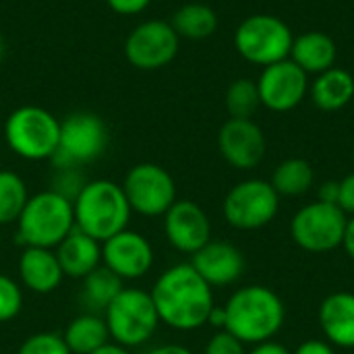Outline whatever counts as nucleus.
I'll list each match as a JSON object with an SVG mask.
<instances>
[{"instance_id": "f257e3e1", "label": "nucleus", "mask_w": 354, "mask_h": 354, "mask_svg": "<svg viewBox=\"0 0 354 354\" xmlns=\"http://www.w3.org/2000/svg\"><path fill=\"white\" fill-rule=\"evenodd\" d=\"M160 324L178 332H193L207 324L214 303V288L191 263H176L160 274L149 290Z\"/></svg>"}, {"instance_id": "f03ea898", "label": "nucleus", "mask_w": 354, "mask_h": 354, "mask_svg": "<svg viewBox=\"0 0 354 354\" xmlns=\"http://www.w3.org/2000/svg\"><path fill=\"white\" fill-rule=\"evenodd\" d=\"M224 330L243 344H261L274 340L286 319L282 299L268 286L251 284L234 290L224 305Z\"/></svg>"}, {"instance_id": "7ed1b4c3", "label": "nucleus", "mask_w": 354, "mask_h": 354, "mask_svg": "<svg viewBox=\"0 0 354 354\" xmlns=\"http://www.w3.org/2000/svg\"><path fill=\"white\" fill-rule=\"evenodd\" d=\"M73 214L77 230L85 232L97 243H104L129 228L133 209L127 201L122 185L100 178L87 180L73 201Z\"/></svg>"}, {"instance_id": "20e7f679", "label": "nucleus", "mask_w": 354, "mask_h": 354, "mask_svg": "<svg viewBox=\"0 0 354 354\" xmlns=\"http://www.w3.org/2000/svg\"><path fill=\"white\" fill-rule=\"evenodd\" d=\"M75 230L73 201L56 191H39L29 197L17 220L15 241L25 247L56 249Z\"/></svg>"}, {"instance_id": "39448f33", "label": "nucleus", "mask_w": 354, "mask_h": 354, "mask_svg": "<svg viewBox=\"0 0 354 354\" xmlns=\"http://www.w3.org/2000/svg\"><path fill=\"white\" fill-rule=\"evenodd\" d=\"M60 120L41 106H21L4 122V141L12 153L29 162L50 160L58 147Z\"/></svg>"}, {"instance_id": "423d86ee", "label": "nucleus", "mask_w": 354, "mask_h": 354, "mask_svg": "<svg viewBox=\"0 0 354 354\" xmlns=\"http://www.w3.org/2000/svg\"><path fill=\"white\" fill-rule=\"evenodd\" d=\"M104 319L110 340L124 348H135L149 342L160 326V315L151 295L147 290L127 286L106 307Z\"/></svg>"}, {"instance_id": "0eeeda50", "label": "nucleus", "mask_w": 354, "mask_h": 354, "mask_svg": "<svg viewBox=\"0 0 354 354\" xmlns=\"http://www.w3.org/2000/svg\"><path fill=\"white\" fill-rule=\"evenodd\" d=\"M108 147L106 122L93 112H73L60 120V137L54 156V168H81L95 162Z\"/></svg>"}, {"instance_id": "6e6552de", "label": "nucleus", "mask_w": 354, "mask_h": 354, "mask_svg": "<svg viewBox=\"0 0 354 354\" xmlns=\"http://www.w3.org/2000/svg\"><path fill=\"white\" fill-rule=\"evenodd\" d=\"M290 27L274 15H251L247 17L234 33L236 52L253 64L270 66L274 62L286 60L292 50Z\"/></svg>"}, {"instance_id": "1a4fd4ad", "label": "nucleus", "mask_w": 354, "mask_h": 354, "mask_svg": "<svg viewBox=\"0 0 354 354\" xmlns=\"http://www.w3.org/2000/svg\"><path fill=\"white\" fill-rule=\"evenodd\" d=\"M280 209V195L270 180L249 178L234 185L222 205L224 220L236 230H259L268 226Z\"/></svg>"}, {"instance_id": "9d476101", "label": "nucleus", "mask_w": 354, "mask_h": 354, "mask_svg": "<svg viewBox=\"0 0 354 354\" xmlns=\"http://www.w3.org/2000/svg\"><path fill=\"white\" fill-rule=\"evenodd\" d=\"M348 216L334 203L313 201L290 222V236L307 253H328L342 247Z\"/></svg>"}, {"instance_id": "9b49d317", "label": "nucleus", "mask_w": 354, "mask_h": 354, "mask_svg": "<svg viewBox=\"0 0 354 354\" xmlns=\"http://www.w3.org/2000/svg\"><path fill=\"white\" fill-rule=\"evenodd\" d=\"M122 191L131 209L145 218L164 216L176 201V183L172 174L151 162L133 166L122 180Z\"/></svg>"}, {"instance_id": "f8f14e48", "label": "nucleus", "mask_w": 354, "mask_h": 354, "mask_svg": "<svg viewBox=\"0 0 354 354\" xmlns=\"http://www.w3.org/2000/svg\"><path fill=\"white\" fill-rule=\"evenodd\" d=\"M180 48V37L168 21L149 19L139 23L124 39V56L129 64L141 71H158L168 66Z\"/></svg>"}, {"instance_id": "ddd939ff", "label": "nucleus", "mask_w": 354, "mask_h": 354, "mask_svg": "<svg viewBox=\"0 0 354 354\" xmlns=\"http://www.w3.org/2000/svg\"><path fill=\"white\" fill-rule=\"evenodd\" d=\"M261 106L274 112L295 110L309 91L307 73L295 64L290 58L263 66V73L257 81Z\"/></svg>"}, {"instance_id": "4468645a", "label": "nucleus", "mask_w": 354, "mask_h": 354, "mask_svg": "<svg viewBox=\"0 0 354 354\" xmlns=\"http://www.w3.org/2000/svg\"><path fill=\"white\" fill-rule=\"evenodd\" d=\"M102 266L122 282L139 280L153 266V247L141 232L127 228L102 243Z\"/></svg>"}, {"instance_id": "2eb2a0df", "label": "nucleus", "mask_w": 354, "mask_h": 354, "mask_svg": "<svg viewBox=\"0 0 354 354\" xmlns=\"http://www.w3.org/2000/svg\"><path fill=\"white\" fill-rule=\"evenodd\" d=\"M164 234L178 253L195 255L212 241V222L199 203L176 199L164 214Z\"/></svg>"}, {"instance_id": "dca6fc26", "label": "nucleus", "mask_w": 354, "mask_h": 354, "mask_svg": "<svg viewBox=\"0 0 354 354\" xmlns=\"http://www.w3.org/2000/svg\"><path fill=\"white\" fill-rule=\"evenodd\" d=\"M218 147L232 168L251 170L266 156V135L253 118H228L218 133Z\"/></svg>"}, {"instance_id": "f3484780", "label": "nucleus", "mask_w": 354, "mask_h": 354, "mask_svg": "<svg viewBox=\"0 0 354 354\" xmlns=\"http://www.w3.org/2000/svg\"><path fill=\"white\" fill-rule=\"evenodd\" d=\"M191 266L212 288H220L241 280L245 272V257L232 243L209 241L191 255Z\"/></svg>"}, {"instance_id": "a211bd4d", "label": "nucleus", "mask_w": 354, "mask_h": 354, "mask_svg": "<svg viewBox=\"0 0 354 354\" xmlns=\"http://www.w3.org/2000/svg\"><path fill=\"white\" fill-rule=\"evenodd\" d=\"M19 278L27 290L35 295H50L60 286L64 274L54 249L25 247L19 257Z\"/></svg>"}, {"instance_id": "6ab92c4d", "label": "nucleus", "mask_w": 354, "mask_h": 354, "mask_svg": "<svg viewBox=\"0 0 354 354\" xmlns=\"http://www.w3.org/2000/svg\"><path fill=\"white\" fill-rule=\"evenodd\" d=\"M319 328L332 346L354 348V295L334 292L319 305Z\"/></svg>"}, {"instance_id": "aec40b11", "label": "nucleus", "mask_w": 354, "mask_h": 354, "mask_svg": "<svg viewBox=\"0 0 354 354\" xmlns=\"http://www.w3.org/2000/svg\"><path fill=\"white\" fill-rule=\"evenodd\" d=\"M54 253L66 278L83 280L102 266V243L77 228L56 247Z\"/></svg>"}, {"instance_id": "412c9836", "label": "nucleus", "mask_w": 354, "mask_h": 354, "mask_svg": "<svg viewBox=\"0 0 354 354\" xmlns=\"http://www.w3.org/2000/svg\"><path fill=\"white\" fill-rule=\"evenodd\" d=\"M338 56L336 44L330 35L322 31H307L292 41L290 60L299 64L307 75L309 73H326L334 66Z\"/></svg>"}, {"instance_id": "4be33fe9", "label": "nucleus", "mask_w": 354, "mask_h": 354, "mask_svg": "<svg viewBox=\"0 0 354 354\" xmlns=\"http://www.w3.org/2000/svg\"><path fill=\"white\" fill-rule=\"evenodd\" d=\"M313 104L324 112H336L351 104L354 97V77L344 68H328L311 85Z\"/></svg>"}, {"instance_id": "5701e85b", "label": "nucleus", "mask_w": 354, "mask_h": 354, "mask_svg": "<svg viewBox=\"0 0 354 354\" xmlns=\"http://www.w3.org/2000/svg\"><path fill=\"white\" fill-rule=\"evenodd\" d=\"M71 354H91L110 342L106 319L97 313L77 315L62 334Z\"/></svg>"}, {"instance_id": "b1692460", "label": "nucleus", "mask_w": 354, "mask_h": 354, "mask_svg": "<svg viewBox=\"0 0 354 354\" xmlns=\"http://www.w3.org/2000/svg\"><path fill=\"white\" fill-rule=\"evenodd\" d=\"M170 25L174 27V31L178 33V37L205 39V37H209L218 29V15L207 4L191 2V4L180 6L174 12Z\"/></svg>"}, {"instance_id": "393cba45", "label": "nucleus", "mask_w": 354, "mask_h": 354, "mask_svg": "<svg viewBox=\"0 0 354 354\" xmlns=\"http://www.w3.org/2000/svg\"><path fill=\"white\" fill-rule=\"evenodd\" d=\"M313 180L315 172L307 160L288 158L278 164L270 183L280 197H301L313 187Z\"/></svg>"}, {"instance_id": "a878e982", "label": "nucleus", "mask_w": 354, "mask_h": 354, "mask_svg": "<svg viewBox=\"0 0 354 354\" xmlns=\"http://www.w3.org/2000/svg\"><path fill=\"white\" fill-rule=\"evenodd\" d=\"M124 288V282L112 274L106 266H100L89 276L83 278V301L89 313H104L106 307L116 299V295Z\"/></svg>"}, {"instance_id": "bb28decb", "label": "nucleus", "mask_w": 354, "mask_h": 354, "mask_svg": "<svg viewBox=\"0 0 354 354\" xmlns=\"http://www.w3.org/2000/svg\"><path fill=\"white\" fill-rule=\"evenodd\" d=\"M27 201L25 180L12 170H0V226L17 222Z\"/></svg>"}, {"instance_id": "cd10ccee", "label": "nucleus", "mask_w": 354, "mask_h": 354, "mask_svg": "<svg viewBox=\"0 0 354 354\" xmlns=\"http://www.w3.org/2000/svg\"><path fill=\"white\" fill-rule=\"evenodd\" d=\"M261 97L257 89V81L253 79H236L230 83L226 91V110L230 118H247L251 120L253 114L259 110Z\"/></svg>"}, {"instance_id": "c85d7f7f", "label": "nucleus", "mask_w": 354, "mask_h": 354, "mask_svg": "<svg viewBox=\"0 0 354 354\" xmlns=\"http://www.w3.org/2000/svg\"><path fill=\"white\" fill-rule=\"evenodd\" d=\"M17 354H71L64 338L56 332H39L29 336Z\"/></svg>"}, {"instance_id": "c756f323", "label": "nucleus", "mask_w": 354, "mask_h": 354, "mask_svg": "<svg viewBox=\"0 0 354 354\" xmlns=\"http://www.w3.org/2000/svg\"><path fill=\"white\" fill-rule=\"evenodd\" d=\"M23 309V292H21V286L0 274V324H6L10 319H15Z\"/></svg>"}, {"instance_id": "7c9ffc66", "label": "nucleus", "mask_w": 354, "mask_h": 354, "mask_svg": "<svg viewBox=\"0 0 354 354\" xmlns=\"http://www.w3.org/2000/svg\"><path fill=\"white\" fill-rule=\"evenodd\" d=\"M54 170L56 174L52 178V191L66 197L68 201H75V197L87 185V180L81 174V168H54Z\"/></svg>"}, {"instance_id": "2f4dec72", "label": "nucleus", "mask_w": 354, "mask_h": 354, "mask_svg": "<svg viewBox=\"0 0 354 354\" xmlns=\"http://www.w3.org/2000/svg\"><path fill=\"white\" fill-rule=\"evenodd\" d=\"M205 354H247L245 344L226 330H218L205 344Z\"/></svg>"}, {"instance_id": "473e14b6", "label": "nucleus", "mask_w": 354, "mask_h": 354, "mask_svg": "<svg viewBox=\"0 0 354 354\" xmlns=\"http://www.w3.org/2000/svg\"><path fill=\"white\" fill-rule=\"evenodd\" d=\"M338 207L348 216H354V172L340 180V195H338Z\"/></svg>"}, {"instance_id": "72a5a7b5", "label": "nucleus", "mask_w": 354, "mask_h": 354, "mask_svg": "<svg viewBox=\"0 0 354 354\" xmlns=\"http://www.w3.org/2000/svg\"><path fill=\"white\" fill-rule=\"evenodd\" d=\"M106 2H108V6H110L114 12L124 15V17H129V15H139V12H143V10L151 4V0H106Z\"/></svg>"}, {"instance_id": "f704fd0d", "label": "nucleus", "mask_w": 354, "mask_h": 354, "mask_svg": "<svg viewBox=\"0 0 354 354\" xmlns=\"http://www.w3.org/2000/svg\"><path fill=\"white\" fill-rule=\"evenodd\" d=\"M292 354H336L334 346L324 340H307Z\"/></svg>"}, {"instance_id": "c9c22d12", "label": "nucleus", "mask_w": 354, "mask_h": 354, "mask_svg": "<svg viewBox=\"0 0 354 354\" xmlns=\"http://www.w3.org/2000/svg\"><path fill=\"white\" fill-rule=\"evenodd\" d=\"M338 195H340V183H338V180H328V183H324V185L319 187V191H317V201L338 205Z\"/></svg>"}, {"instance_id": "e433bc0d", "label": "nucleus", "mask_w": 354, "mask_h": 354, "mask_svg": "<svg viewBox=\"0 0 354 354\" xmlns=\"http://www.w3.org/2000/svg\"><path fill=\"white\" fill-rule=\"evenodd\" d=\"M247 354H292L284 344L280 342H274V340H268V342H261V344H255Z\"/></svg>"}, {"instance_id": "4c0bfd02", "label": "nucleus", "mask_w": 354, "mask_h": 354, "mask_svg": "<svg viewBox=\"0 0 354 354\" xmlns=\"http://www.w3.org/2000/svg\"><path fill=\"white\" fill-rule=\"evenodd\" d=\"M342 247L346 251V255L354 261V216L348 218L346 222V230H344V239H342Z\"/></svg>"}, {"instance_id": "58836bf2", "label": "nucleus", "mask_w": 354, "mask_h": 354, "mask_svg": "<svg viewBox=\"0 0 354 354\" xmlns=\"http://www.w3.org/2000/svg\"><path fill=\"white\" fill-rule=\"evenodd\" d=\"M145 354H193L187 346L183 344H162V346H156L151 351H147Z\"/></svg>"}, {"instance_id": "ea45409f", "label": "nucleus", "mask_w": 354, "mask_h": 354, "mask_svg": "<svg viewBox=\"0 0 354 354\" xmlns=\"http://www.w3.org/2000/svg\"><path fill=\"white\" fill-rule=\"evenodd\" d=\"M207 324L209 326H214L216 330H224V326H226V313H224V307H214L212 309V313H209V319H207Z\"/></svg>"}, {"instance_id": "a19ab883", "label": "nucleus", "mask_w": 354, "mask_h": 354, "mask_svg": "<svg viewBox=\"0 0 354 354\" xmlns=\"http://www.w3.org/2000/svg\"><path fill=\"white\" fill-rule=\"evenodd\" d=\"M91 354H131L129 353V348H124V346H120V344H116V342H108V344H104L102 348H97L95 353Z\"/></svg>"}, {"instance_id": "79ce46f5", "label": "nucleus", "mask_w": 354, "mask_h": 354, "mask_svg": "<svg viewBox=\"0 0 354 354\" xmlns=\"http://www.w3.org/2000/svg\"><path fill=\"white\" fill-rule=\"evenodd\" d=\"M2 58H4V39L0 37V62H2Z\"/></svg>"}, {"instance_id": "37998d69", "label": "nucleus", "mask_w": 354, "mask_h": 354, "mask_svg": "<svg viewBox=\"0 0 354 354\" xmlns=\"http://www.w3.org/2000/svg\"><path fill=\"white\" fill-rule=\"evenodd\" d=\"M353 158H354V153H353Z\"/></svg>"}]
</instances>
